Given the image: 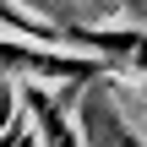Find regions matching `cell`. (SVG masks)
I'll return each mask as SVG.
<instances>
[{
    "label": "cell",
    "mask_w": 147,
    "mask_h": 147,
    "mask_svg": "<svg viewBox=\"0 0 147 147\" xmlns=\"http://www.w3.org/2000/svg\"><path fill=\"white\" fill-rule=\"evenodd\" d=\"M22 109H27V120H33V131H38L44 147H82L76 120L60 109V98H55L49 82H22Z\"/></svg>",
    "instance_id": "6da1fadb"
},
{
    "label": "cell",
    "mask_w": 147,
    "mask_h": 147,
    "mask_svg": "<svg viewBox=\"0 0 147 147\" xmlns=\"http://www.w3.org/2000/svg\"><path fill=\"white\" fill-rule=\"evenodd\" d=\"M16 120H22V82L0 76V136H5Z\"/></svg>",
    "instance_id": "7a4b0ae2"
}]
</instances>
